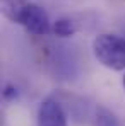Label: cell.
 Masks as SVG:
<instances>
[{"label": "cell", "mask_w": 125, "mask_h": 126, "mask_svg": "<svg viewBox=\"0 0 125 126\" xmlns=\"http://www.w3.org/2000/svg\"><path fill=\"white\" fill-rule=\"evenodd\" d=\"M0 7L5 19L22 26L33 36H46L51 31L53 22L45 9L29 0H0Z\"/></svg>", "instance_id": "obj_1"}, {"label": "cell", "mask_w": 125, "mask_h": 126, "mask_svg": "<svg viewBox=\"0 0 125 126\" xmlns=\"http://www.w3.org/2000/svg\"><path fill=\"white\" fill-rule=\"evenodd\" d=\"M93 55L104 68L113 72L125 70V38L103 32L93 39Z\"/></svg>", "instance_id": "obj_2"}, {"label": "cell", "mask_w": 125, "mask_h": 126, "mask_svg": "<svg viewBox=\"0 0 125 126\" xmlns=\"http://www.w3.org/2000/svg\"><path fill=\"white\" fill-rule=\"evenodd\" d=\"M38 126H69L67 125V114L57 99L46 97L40 102Z\"/></svg>", "instance_id": "obj_3"}, {"label": "cell", "mask_w": 125, "mask_h": 126, "mask_svg": "<svg viewBox=\"0 0 125 126\" xmlns=\"http://www.w3.org/2000/svg\"><path fill=\"white\" fill-rule=\"evenodd\" d=\"M51 32L57 38H70L77 32V24L70 17H60L51 24Z\"/></svg>", "instance_id": "obj_4"}, {"label": "cell", "mask_w": 125, "mask_h": 126, "mask_svg": "<svg viewBox=\"0 0 125 126\" xmlns=\"http://www.w3.org/2000/svg\"><path fill=\"white\" fill-rule=\"evenodd\" d=\"M94 126H120V123L110 109L100 106L94 114Z\"/></svg>", "instance_id": "obj_5"}, {"label": "cell", "mask_w": 125, "mask_h": 126, "mask_svg": "<svg viewBox=\"0 0 125 126\" xmlns=\"http://www.w3.org/2000/svg\"><path fill=\"white\" fill-rule=\"evenodd\" d=\"M16 97H17V89H16L14 85H5V89H3V99L12 101V99H16Z\"/></svg>", "instance_id": "obj_6"}, {"label": "cell", "mask_w": 125, "mask_h": 126, "mask_svg": "<svg viewBox=\"0 0 125 126\" xmlns=\"http://www.w3.org/2000/svg\"><path fill=\"white\" fill-rule=\"evenodd\" d=\"M122 85H124V90H125V75H124V79H122Z\"/></svg>", "instance_id": "obj_7"}]
</instances>
